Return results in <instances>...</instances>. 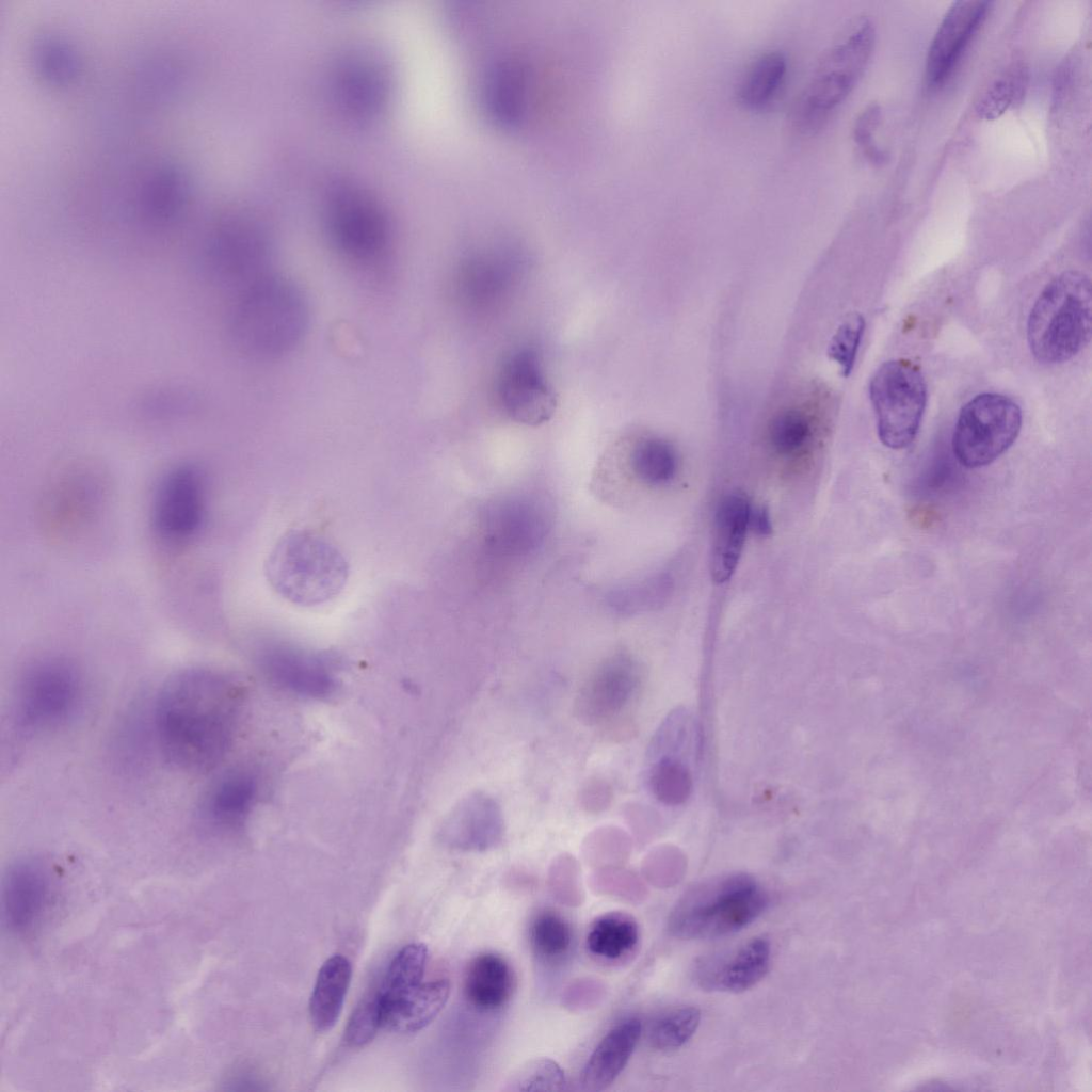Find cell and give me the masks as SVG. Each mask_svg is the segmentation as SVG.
<instances>
[{"label":"cell","instance_id":"cell-1","mask_svg":"<svg viewBox=\"0 0 1092 1092\" xmlns=\"http://www.w3.org/2000/svg\"><path fill=\"white\" fill-rule=\"evenodd\" d=\"M237 692L222 675L182 671L161 688L155 728L163 755L190 772L213 768L226 753L235 727Z\"/></svg>","mask_w":1092,"mask_h":1092},{"label":"cell","instance_id":"cell-2","mask_svg":"<svg viewBox=\"0 0 1092 1092\" xmlns=\"http://www.w3.org/2000/svg\"><path fill=\"white\" fill-rule=\"evenodd\" d=\"M308 322L309 308L301 289L269 273L239 291L229 333L242 353L272 359L290 353L301 342Z\"/></svg>","mask_w":1092,"mask_h":1092},{"label":"cell","instance_id":"cell-3","mask_svg":"<svg viewBox=\"0 0 1092 1092\" xmlns=\"http://www.w3.org/2000/svg\"><path fill=\"white\" fill-rule=\"evenodd\" d=\"M264 576L282 598L316 607L337 597L349 577V563L325 535L310 529L285 532L264 561Z\"/></svg>","mask_w":1092,"mask_h":1092},{"label":"cell","instance_id":"cell-4","mask_svg":"<svg viewBox=\"0 0 1092 1092\" xmlns=\"http://www.w3.org/2000/svg\"><path fill=\"white\" fill-rule=\"evenodd\" d=\"M1091 327V282L1082 272L1065 271L1045 286L1030 310V351L1040 363H1063L1088 344Z\"/></svg>","mask_w":1092,"mask_h":1092},{"label":"cell","instance_id":"cell-5","mask_svg":"<svg viewBox=\"0 0 1092 1092\" xmlns=\"http://www.w3.org/2000/svg\"><path fill=\"white\" fill-rule=\"evenodd\" d=\"M769 897L752 877L737 873L704 883L675 904L669 932L681 940H708L735 933L767 909Z\"/></svg>","mask_w":1092,"mask_h":1092},{"label":"cell","instance_id":"cell-6","mask_svg":"<svg viewBox=\"0 0 1092 1092\" xmlns=\"http://www.w3.org/2000/svg\"><path fill=\"white\" fill-rule=\"evenodd\" d=\"M874 38L871 21L860 18L823 53L796 105L792 121L797 129L809 133L824 125L863 76Z\"/></svg>","mask_w":1092,"mask_h":1092},{"label":"cell","instance_id":"cell-7","mask_svg":"<svg viewBox=\"0 0 1092 1092\" xmlns=\"http://www.w3.org/2000/svg\"><path fill=\"white\" fill-rule=\"evenodd\" d=\"M869 396L882 444L890 449L911 445L927 403V385L919 367L908 359L884 363L870 380Z\"/></svg>","mask_w":1092,"mask_h":1092},{"label":"cell","instance_id":"cell-8","mask_svg":"<svg viewBox=\"0 0 1092 1092\" xmlns=\"http://www.w3.org/2000/svg\"><path fill=\"white\" fill-rule=\"evenodd\" d=\"M1022 427V412L1011 398L985 392L970 399L960 411L952 450L966 468L984 467L1003 454Z\"/></svg>","mask_w":1092,"mask_h":1092},{"label":"cell","instance_id":"cell-9","mask_svg":"<svg viewBox=\"0 0 1092 1092\" xmlns=\"http://www.w3.org/2000/svg\"><path fill=\"white\" fill-rule=\"evenodd\" d=\"M200 252L207 275L239 291L269 274V241L255 223L242 218L219 221L209 229Z\"/></svg>","mask_w":1092,"mask_h":1092},{"label":"cell","instance_id":"cell-10","mask_svg":"<svg viewBox=\"0 0 1092 1092\" xmlns=\"http://www.w3.org/2000/svg\"><path fill=\"white\" fill-rule=\"evenodd\" d=\"M81 695V678L70 663L61 659L35 662L18 682L17 721L30 732L59 726L76 712Z\"/></svg>","mask_w":1092,"mask_h":1092},{"label":"cell","instance_id":"cell-11","mask_svg":"<svg viewBox=\"0 0 1092 1092\" xmlns=\"http://www.w3.org/2000/svg\"><path fill=\"white\" fill-rule=\"evenodd\" d=\"M495 394L508 418L530 427L547 422L558 405L540 355L528 347L514 349L504 356L496 375Z\"/></svg>","mask_w":1092,"mask_h":1092},{"label":"cell","instance_id":"cell-12","mask_svg":"<svg viewBox=\"0 0 1092 1092\" xmlns=\"http://www.w3.org/2000/svg\"><path fill=\"white\" fill-rule=\"evenodd\" d=\"M327 229L340 253L359 262L375 260L386 248L388 224L380 207L357 190L341 188L327 211Z\"/></svg>","mask_w":1092,"mask_h":1092},{"label":"cell","instance_id":"cell-13","mask_svg":"<svg viewBox=\"0 0 1092 1092\" xmlns=\"http://www.w3.org/2000/svg\"><path fill=\"white\" fill-rule=\"evenodd\" d=\"M205 514V488L199 471L183 465L161 481L154 499V523L162 537L182 542L199 529Z\"/></svg>","mask_w":1092,"mask_h":1092},{"label":"cell","instance_id":"cell-14","mask_svg":"<svg viewBox=\"0 0 1092 1092\" xmlns=\"http://www.w3.org/2000/svg\"><path fill=\"white\" fill-rule=\"evenodd\" d=\"M638 684L635 660L625 653H614L598 663L581 685L575 713L588 725L604 723L627 706Z\"/></svg>","mask_w":1092,"mask_h":1092},{"label":"cell","instance_id":"cell-15","mask_svg":"<svg viewBox=\"0 0 1092 1092\" xmlns=\"http://www.w3.org/2000/svg\"><path fill=\"white\" fill-rule=\"evenodd\" d=\"M770 962L769 941L754 937L734 949L700 959L693 977L706 991L739 993L759 982L768 973Z\"/></svg>","mask_w":1092,"mask_h":1092},{"label":"cell","instance_id":"cell-16","mask_svg":"<svg viewBox=\"0 0 1092 1092\" xmlns=\"http://www.w3.org/2000/svg\"><path fill=\"white\" fill-rule=\"evenodd\" d=\"M989 1H956L942 19L928 50L926 77L929 85H942L952 74L969 42L983 23Z\"/></svg>","mask_w":1092,"mask_h":1092},{"label":"cell","instance_id":"cell-17","mask_svg":"<svg viewBox=\"0 0 1092 1092\" xmlns=\"http://www.w3.org/2000/svg\"><path fill=\"white\" fill-rule=\"evenodd\" d=\"M504 820L500 805L489 794L475 791L463 798L444 820L439 838L463 851H485L502 840Z\"/></svg>","mask_w":1092,"mask_h":1092},{"label":"cell","instance_id":"cell-18","mask_svg":"<svg viewBox=\"0 0 1092 1092\" xmlns=\"http://www.w3.org/2000/svg\"><path fill=\"white\" fill-rule=\"evenodd\" d=\"M50 893L46 868L33 860L12 865L3 880L2 912L10 930L26 932L41 918Z\"/></svg>","mask_w":1092,"mask_h":1092},{"label":"cell","instance_id":"cell-19","mask_svg":"<svg viewBox=\"0 0 1092 1092\" xmlns=\"http://www.w3.org/2000/svg\"><path fill=\"white\" fill-rule=\"evenodd\" d=\"M261 665L271 680L300 695L322 698L336 687L321 659L293 647H270L261 657Z\"/></svg>","mask_w":1092,"mask_h":1092},{"label":"cell","instance_id":"cell-20","mask_svg":"<svg viewBox=\"0 0 1092 1092\" xmlns=\"http://www.w3.org/2000/svg\"><path fill=\"white\" fill-rule=\"evenodd\" d=\"M750 511L749 501L739 493L725 496L717 509L710 574L718 584L728 581L737 568L749 529Z\"/></svg>","mask_w":1092,"mask_h":1092},{"label":"cell","instance_id":"cell-21","mask_svg":"<svg viewBox=\"0 0 1092 1092\" xmlns=\"http://www.w3.org/2000/svg\"><path fill=\"white\" fill-rule=\"evenodd\" d=\"M450 982L438 979L421 982L390 999H382V1026L402 1033L417 1032L430 1025L445 1008Z\"/></svg>","mask_w":1092,"mask_h":1092},{"label":"cell","instance_id":"cell-22","mask_svg":"<svg viewBox=\"0 0 1092 1092\" xmlns=\"http://www.w3.org/2000/svg\"><path fill=\"white\" fill-rule=\"evenodd\" d=\"M641 1030V1022L632 1017L617 1024L600 1040L582 1070L583 1090L598 1092L613 1083L629 1061Z\"/></svg>","mask_w":1092,"mask_h":1092},{"label":"cell","instance_id":"cell-23","mask_svg":"<svg viewBox=\"0 0 1092 1092\" xmlns=\"http://www.w3.org/2000/svg\"><path fill=\"white\" fill-rule=\"evenodd\" d=\"M513 989L512 968L501 956L480 953L467 965L464 995L475 1008L483 1011L499 1009L510 1000Z\"/></svg>","mask_w":1092,"mask_h":1092},{"label":"cell","instance_id":"cell-24","mask_svg":"<svg viewBox=\"0 0 1092 1092\" xmlns=\"http://www.w3.org/2000/svg\"><path fill=\"white\" fill-rule=\"evenodd\" d=\"M351 977V963L341 954H334L321 966L309 1001L311 1023L318 1031H328L336 1024Z\"/></svg>","mask_w":1092,"mask_h":1092},{"label":"cell","instance_id":"cell-25","mask_svg":"<svg viewBox=\"0 0 1092 1092\" xmlns=\"http://www.w3.org/2000/svg\"><path fill=\"white\" fill-rule=\"evenodd\" d=\"M529 502L512 501L495 512L489 529V542L500 550L520 551L533 546L543 535L545 523Z\"/></svg>","mask_w":1092,"mask_h":1092},{"label":"cell","instance_id":"cell-26","mask_svg":"<svg viewBox=\"0 0 1092 1092\" xmlns=\"http://www.w3.org/2000/svg\"><path fill=\"white\" fill-rule=\"evenodd\" d=\"M256 794L253 777L232 772L222 777L205 801V815L215 825L236 828L247 816Z\"/></svg>","mask_w":1092,"mask_h":1092},{"label":"cell","instance_id":"cell-27","mask_svg":"<svg viewBox=\"0 0 1092 1092\" xmlns=\"http://www.w3.org/2000/svg\"><path fill=\"white\" fill-rule=\"evenodd\" d=\"M787 74V61L780 51L758 55L745 69L738 87L739 102L748 109L768 106L778 93Z\"/></svg>","mask_w":1092,"mask_h":1092},{"label":"cell","instance_id":"cell-28","mask_svg":"<svg viewBox=\"0 0 1092 1092\" xmlns=\"http://www.w3.org/2000/svg\"><path fill=\"white\" fill-rule=\"evenodd\" d=\"M640 932L637 921L621 912L606 913L597 917L587 935L589 951L608 961L628 956L638 945Z\"/></svg>","mask_w":1092,"mask_h":1092},{"label":"cell","instance_id":"cell-29","mask_svg":"<svg viewBox=\"0 0 1092 1092\" xmlns=\"http://www.w3.org/2000/svg\"><path fill=\"white\" fill-rule=\"evenodd\" d=\"M632 473L643 483L661 485L671 481L677 470V455L673 446L659 437L637 439L629 451Z\"/></svg>","mask_w":1092,"mask_h":1092},{"label":"cell","instance_id":"cell-30","mask_svg":"<svg viewBox=\"0 0 1092 1092\" xmlns=\"http://www.w3.org/2000/svg\"><path fill=\"white\" fill-rule=\"evenodd\" d=\"M428 947L422 943L404 946L392 959L383 985L382 999H390L422 982L428 961Z\"/></svg>","mask_w":1092,"mask_h":1092},{"label":"cell","instance_id":"cell-31","mask_svg":"<svg viewBox=\"0 0 1092 1092\" xmlns=\"http://www.w3.org/2000/svg\"><path fill=\"white\" fill-rule=\"evenodd\" d=\"M701 1012L694 1007H680L658 1016L649 1026L648 1041L660 1050L681 1047L695 1033Z\"/></svg>","mask_w":1092,"mask_h":1092},{"label":"cell","instance_id":"cell-32","mask_svg":"<svg viewBox=\"0 0 1092 1092\" xmlns=\"http://www.w3.org/2000/svg\"><path fill=\"white\" fill-rule=\"evenodd\" d=\"M572 940L569 924L553 911L539 913L531 922L530 945L543 959L555 960L564 956L572 945Z\"/></svg>","mask_w":1092,"mask_h":1092},{"label":"cell","instance_id":"cell-33","mask_svg":"<svg viewBox=\"0 0 1092 1092\" xmlns=\"http://www.w3.org/2000/svg\"><path fill=\"white\" fill-rule=\"evenodd\" d=\"M566 1089L564 1071L549 1058L529 1060L515 1069L504 1080L502 1091H563Z\"/></svg>","mask_w":1092,"mask_h":1092},{"label":"cell","instance_id":"cell-34","mask_svg":"<svg viewBox=\"0 0 1092 1092\" xmlns=\"http://www.w3.org/2000/svg\"><path fill=\"white\" fill-rule=\"evenodd\" d=\"M1027 70L1014 65L998 77L985 91L977 105V114L986 121L1002 115L1024 95L1027 85Z\"/></svg>","mask_w":1092,"mask_h":1092},{"label":"cell","instance_id":"cell-35","mask_svg":"<svg viewBox=\"0 0 1092 1092\" xmlns=\"http://www.w3.org/2000/svg\"><path fill=\"white\" fill-rule=\"evenodd\" d=\"M648 785L653 794L662 803L678 805L685 802L692 789L689 770L678 760L663 757L652 767Z\"/></svg>","mask_w":1092,"mask_h":1092},{"label":"cell","instance_id":"cell-36","mask_svg":"<svg viewBox=\"0 0 1092 1092\" xmlns=\"http://www.w3.org/2000/svg\"><path fill=\"white\" fill-rule=\"evenodd\" d=\"M812 435L806 415L798 410H786L776 414L768 425V439L772 449L782 455L800 451Z\"/></svg>","mask_w":1092,"mask_h":1092},{"label":"cell","instance_id":"cell-37","mask_svg":"<svg viewBox=\"0 0 1092 1092\" xmlns=\"http://www.w3.org/2000/svg\"><path fill=\"white\" fill-rule=\"evenodd\" d=\"M864 327V318L860 314H851L831 338L828 355L839 365L844 376L852 371Z\"/></svg>","mask_w":1092,"mask_h":1092},{"label":"cell","instance_id":"cell-38","mask_svg":"<svg viewBox=\"0 0 1092 1092\" xmlns=\"http://www.w3.org/2000/svg\"><path fill=\"white\" fill-rule=\"evenodd\" d=\"M382 1026V1010L379 992L364 998L352 1013L344 1041L349 1046L362 1047L368 1044Z\"/></svg>","mask_w":1092,"mask_h":1092},{"label":"cell","instance_id":"cell-39","mask_svg":"<svg viewBox=\"0 0 1092 1092\" xmlns=\"http://www.w3.org/2000/svg\"><path fill=\"white\" fill-rule=\"evenodd\" d=\"M668 582L662 577L653 578L615 592L611 596V605L623 612H633L641 608L651 607L659 600Z\"/></svg>","mask_w":1092,"mask_h":1092},{"label":"cell","instance_id":"cell-40","mask_svg":"<svg viewBox=\"0 0 1092 1092\" xmlns=\"http://www.w3.org/2000/svg\"><path fill=\"white\" fill-rule=\"evenodd\" d=\"M880 119V107L871 103L860 113L853 126L854 142L860 147L863 156L873 164H880L885 161V155L874 140Z\"/></svg>","mask_w":1092,"mask_h":1092},{"label":"cell","instance_id":"cell-41","mask_svg":"<svg viewBox=\"0 0 1092 1092\" xmlns=\"http://www.w3.org/2000/svg\"><path fill=\"white\" fill-rule=\"evenodd\" d=\"M193 405L192 397L178 390H160L150 395L143 407L151 414L170 415L182 413Z\"/></svg>","mask_w":1092,"mask_h":1092},{"label":"cell","instance_id":"cell-42","mask_svg":"<svg viewBox=\"0 0 1092 1092\" xmlns=\"http://www.w3.org/2000/svg\"><path fill=\"white\" fill-rule=\"evenodd\" d=\"M611 797V789L606 783L593 781L583 788L581 800L588 810L598 812L607 807Z\"/></svg>","mask_w":1092,"mask_h":1092},{"label":"cell","instance_id":"cell-43","mask_svg":"<svg viewBox=\"0 0 1092 1092\" xmlns=\"http://www.w3.org/2000/svg\"><path fill=\"white\" fill-rule=\"evenodd\" d=\"M909 520L920 529H929L940 521L938 511L929 504H917L908 511Z\"/></svg>","mask_w":1092,"mask_h":1092},{"label":"cell","instance_id":"cell-44","mask_svg":"<svg viewBox=\"0 0 1092 1092\" xmlns=\"http://www.w3.org/2000/svg\"><path fill=\"white\" fill-rule=\"evenodd\" d=\"M749 529L759 535H768L772 531L769 511L765 507L751 508L749 517Z\"/></svg>","mask_w":1092,"mask_h":1092}]
</instances>
